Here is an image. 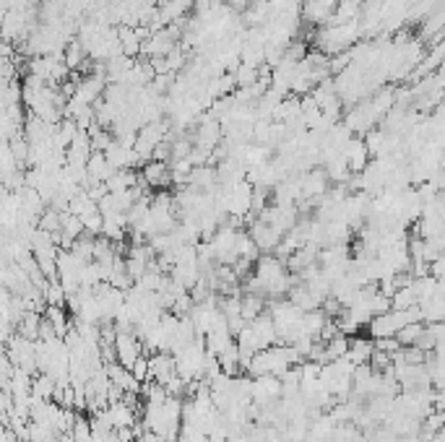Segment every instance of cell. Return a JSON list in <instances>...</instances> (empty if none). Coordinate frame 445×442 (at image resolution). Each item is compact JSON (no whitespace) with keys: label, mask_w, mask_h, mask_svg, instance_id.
I'll return each mask as SVG.
<instances>
[{"label":"cell","mask_w":445,"mask_h":442,"mask_svg":"<svg viewBox=\"0 0 445 442\" xmlns=\"http://www.w3.org/2000/svg\"><path fill=\"white\" fill-rule=\"evenodd\" d=\"M143 180L149 187H162L172 180V174H170V167L164 162H149L143 167Z\"/></svg>","instance_id":"1"},{"label":"cell","mask_w":445,"mask_h":442,"mask_svg":"<svg viewBox=\"0 0 445 442\" xmlns=\"http://www.w3.org/2000/svg\"><path fill=\"white\" fill-rule=\"evenodd\" d=\"M39 320H42V317L37 313L24 315L21 325H19V335L26 338V341H37V335H39Z\"/></svg>","instance_id":"2"}]
</instances>
